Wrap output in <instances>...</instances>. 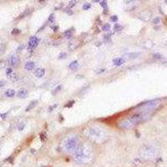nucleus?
<instances>
[{"instance_id": "obj_12", "label": "nucleus", "mask_w": 167, "mask_h": 167, "mask_svg": "<svg viewBox=\"0 0 167 167\" xmlns=\"http://www.w3.org/2000/svg\"><path fill=\"white\" fill-rule=\"evenodd\" d=\"M35 67V63L34 61H28L26 62L25 65H24V69L27 70V71H31L34 69Z\"/></svg>"}, {"instance_id": "obj_32", "label": "nucleus", "mask_w": 167, "mask_h": 167, "mask_svg": "<svg viewBox=\"0 0 167 167\" xmlns=\"http://www.w3.org/2000/svg\"><path fill=\"white\" fill-rule=\"evenodd\" d=\"M6 64H7V62L5 60H0V69L5 68Z\"/></svg>"}, {"instance_id": "obj_35", "label": "nucleus", "mask_w": 167, "mask_h": 167, "mask_svg": "<svg viewBox=\"0 0 167 167\" xmlns=\"http://www.w3.org/2000/svg\"><path fill=\"white\" fill-rule=\"evenodd\" d=\"M13 72H14V70H13L12 68H8V69H6V74H7V76L9 75L10 74H12Z\"/></svg>"}, {"instance_id": "obj_24", "label": "nucleus", "mask_w": 167, "mask_h": 167, "mask_svg": "<svg viewBox=\"0 0 167 167\" xmlns=\"http://www.w3.org/2000/svg\"><path fill=\"white\" fill-rule=\"evenodd\" d=\"M54 20H55V14H51L49 16V19H48V21L49 23H54Z\"/></svg>"}, {"instance_id": "obj_10", "label": "nucleus", "mask_w": 167, "mask_h": 167, "mask_svg": "<svg viewBox=\"0 0 167 167\" xmlns=\"http://www.w3.org/2000/svg\"><path fill=\"white\" fill-rule=\"evenodd\" d=\"M28 90L27 89H24V88H22V89H19L17 93V96L19 98L21 99H25L28 96Z\"/></svg>"}, {"instance_id": "obj_44", "label": "nucleus", "mask_w": 167, "mask_h": 167, "mask_svg": "<svg viewBox=\"0 0 167 167\" xmlns=\"http://www.w3.org/2000/svg\"><path fill=\"white\" fill-rule=\"evenodd\" d=\"M0 117L2 119H5L7 117V113H4V114H0Z\"/></svg>"}, {"instance_id": "obj_1", "label": "nucleus", "mask_w": 167, "mask_h": 167, "mask_svg": "<svg viewBox=\"0 0 167 167\" xmlns=\"http://www.w3.org/2000/svg\"><path fill=\"white\" fill-rule=\"evenodd\" d=\"M83 134L88 140L92 142L102 144L108 139L109 135L105 129L99 126H89L84 129Z\"/></svg>"}, {"instance_id": "obj_39", "label": "nucleus", "mask_w": 167, "mask_h": 167, "mask_svg": "<svg viewBox=\"0 0 167 167\" xmlns=\"http://www.w3.org/2000/svg\"><path fill=\"white\" fill-rule=\"evenodd\" d=\"M105 71V69H99L97 70H95V72L97 74H101V73H104V72Z\"/></svg>"}, {"instance_id": "obj_21", "label": "nucleus", "mask_w": 167, "mask_h": 167, "mask_svg": "<svg viewBox=\"0 0 167 167\" xmlns=\"http://www.w3.org/2000/svg\"><path fill=\"white\" fill-rule=\"evenodd\" d=\"M123 29V27L120 24H119V23H115V26H114V30H115V32H120Z\"/></svg>"}, {"instance_id": "obj_11", "label": "nucleus", "mask_w": 167, "mask_h": 167, "mask_svg": "<svg viewBox=\"0 0 167 167\" xmlns=\"http://www.w3.org/2000/svg\"><path fill=\"white\" fill-rule=\"evenodd\" d=\"M125 63V60L122 57H120V58H115L113 59V63L115 66H121Z\"/></svg>"}, {"instance_id": "obj_27", "label": "nucleus", "mask_w": 167, "mask_h": 167, "mask_svg": "<svg viewBox=\"0 0 167 167\" xmlns=\"http://www.w3.org/2000/svg\"><path fill=\"white\" fill-rule=\"evenodd\" d=\"M67 57V54L65 52H62L59 54V59H66Z\"/></svg>"}, {"instance_id": "obj_8", "label": "nucleus", "mask_w": 167, "mask_h": 167, "mask_svg": "<svg viewBox=\"0 0 167 167\" xmlns=\"http://www.w3.org/2000/svg\"><path fill=\"white\" fill-rule=\"evenodd\" d=\"M8 63L11 67H17L19 63V58L16 54H11L8 59Z\"/></svg>"}, {"instance_id": "obj_33", "label": "nucleus", "mask_w": 167, "mask_h": 167, "mask_svg": "<svg viewBox=\"0 0 167 167\" xmlns=\"http://www.w3.org/2000/svg\"><path fill=\"white\" fill-rule=\"evenodd\" d=\"M110 21L113 22V23H116L118 21V16L117 15H113V16L110 17Z\"/></svg>"}, {"instance_id": "obj_37", "label": "nucleus", "mask_w": 167, "mask_h": 167, "mask_svg": "<svg viewBox=\"0 0 167 167\" xmlns=\"http://www.w3.org/2000/svg\"><path fill=\"white\" fill-rule=\"evenodd\" d=\"M75 5H76V1H70L69 3V7H70V8L74 7V6H75Z\"/></svg>"}, {"instance_id": "obj_13", "label": "nucleus", "mask_w": 167, "mask_h": 167, "mask_svg": "<svg viewBox=\"0 0 167 167\" xmlns=\"http://www.w3.org/2000/svg\"><path fill=\"white\" fill-rule=\"evenodd\" d=\"M44 74H45V69L39 68V69H37L34 72V75L36 76L37 78H42V77L44 76Z\"/></svg>"}, {"instance_id": "obj_25", "label": "nucleus", "mask_w": 167, "mask_h": 167, "mask_svg": "<svg viewBox=\"0 0 167 167\" xmlns=\"http://www.w3.org/2000/svg\"><path fill=\"white\" fill-rule=\"evenodd\" d=\"M24 127H25V123L21 122V123H19V125H18V129H19V131H22L23 129H24Z\"/></svg>"}, {"instance_id": "obj_43", "label": "nucleus", "mask_w": 167, "mask_h": 167, "mask_svg": "<svg viewBox=\"0 0 167 167\" xmlns=\"http://www.w3.org/2000/svg\"><path fill=\"white\" fill-rule=\"evenodd\" d=\"M5 84H6L5 81H3V80H0V88H3V87Z\"/></svg>"}, {"instance_id": "obj_34", "label": "nucleus", "mask_w": 167, "mask_h": 167, "mask_svg": "<svg viewBox=\"0 0 167 167\" xmlns=\"http://www.w3.org/2000/svg\"><path fill=\"white\" fill-rule=\"evenodd\" d=\"M64 12L66 13L67 14H69V15H73V14H74V12L72 11L70 8H64Z\"/></svg>"}, {"instance_id": "obj_46", "label": "nucleus", "mask_w": 167, "mask_h": 167, "mask_svg": "<svg viewBox=\"0 0 167 167\" xmlns=\"http://www.w3.org/2000/svg\"><path fill=\"white\" fill-rule=\"evenodd\" d=\"M166 3H167V1H166Z\"/></svg>"}, {"instance_id": "obj_23", "label": "nucleus", "mask_w": 167, "mask_h": 167, "mask_svg": "<svg viewBox=\"0 0 167 167\" xmlns=\"http://www.w3.org/2000/svg\"><path fill=\"white\" fill-rule=\"evenodd\" d=\"M90 8H91V3H84L83 6H82V8L84 10H89Z\"/></svg>"}, {"instance_id": "obj_5", "label": "nucleus", "mask_w": 167, "mask_h": 167, "mask_svg": "<svg viewBox=\"0 0 167 167\" xmlns=\"http://www.w3.org/2000/svg\"><path fill=\"white\" fill-rule=\"evenodd\" d=\"M79 140L76 136H69L63 141V148L65 151L69 153L74 152L79 147Z\"/></svg>"}, {"instance_id": "obj_4", "label": "nucleus", "mask_w": 167, "mask_h": 167, "mask_svg": "<svg viewBox=\"0 0 167 167\" xmlns=\"http://www.w3.org/2000/svg\"><path fill=\"white\" fill-rule=\"evenodd\" d=\"M160 104L159 100H153L148 102L143 103L138 105L135 108L136 113H144V114H151V112L155 110L158 106Z\"/></svg>"}, {"instance_id": "obj_22", "label": "nucleus", "mask_w": 167, "mask_h": 167, "mask_svg": "<svg viewBox=\"0 0 167 167\" xmlns=\"http://www.w3.org/2000/svg\"><path fill=\"white\" fill-rule=\"evenodd\" d=\"M102 29L105 32L109 31V30H110V24H109V23H104V24L102 26Z\"/></svg>"}, {"instance_id": "obj_20", "label": "nucleus", "mask_w": 167, "mask_h": 167, "mask_svg": "<svg viewBox=\"0 0 167 167\" xmlns=\"http://www.w3.org/2000/svg\"><path fill=\"white\" fill-rule=\"evenodd\" d=\"M8 79L9 80H11L12 81H17V80H19V75L15 73V72H13L12 74H10L9 75H8Z\"/></svg>"}, {"instance_id": "obj_6", "label": "nucleus", "mask_w": 167, "mask_h": 167, "mask_svg": "<svg viewBox=\"0 0 167 167\" xmlns=\"http://www.w3.org/2000/svg\"><path fill=\"white\" fill-rule=\"evenodd\" d=\"M140 153H141L142 156L146 159H154L158 155V149L154 146L148 145L142 149Z\"/></svg>"}, {"instance_id": "obj_15", "label": "nucleus", "mask_w": 167, "mask_h": 167, "mask_svg": "<svg viewBox=\"0 0 167 167\" xmlns=\"http://www.w3.org/2000/svg\"><path fill=\"white\" fill-rule=\"evenodd\" d=\"M74 33V28H69V29L65 30L64 32H63V36L65 37V38H70V37L73 36Z\"/></svg>"}, {"instance_id": "obj_36", "label": "nucleus", "mask_w": 167, "mask_h": 167, "mask_svg": "<svg viewBox=\"0 0 167 167\" xmlns=\"http://www.w3.org/2000/svg\"><path fill=\"white\" fill-rule=\"evenodd\" d=\"M23 48H24V44H20L18 47V49H17V52L18 53H20L22 50L23 49Z\"/></svg>"}, {"instance_id": "obj_42", "label": "nucleus", "mask_w": 167, "mask_h": 167, "mask_svg": "<svg viewBox=\"0 0 167 167\" xmlns=\"http://www.w3.org/2000/svg\"><path fill=\"white\" fill-rule=\"evenodd\" d=\"M51 28L53 29V31H54V32H57L59 30V26L58 25H55V26H52L51 27Z\"/></svg>"}, {"instance_id": "obj_28", "label": "nucleus", "mask_w": 167, "mask_h": 167, "mask_svg": "<svg viewBox=\"0 0 167 167\" xmlns=\"http://www.w3.org/2000/svg\"><path fill=\"white\" fill-rule=\"evenodd\" d=\"M5 44L4 43H0V55L3 54L5 51Z\"/></svg>"}, {"instance_id": "obj_16", "label": "nucleus", "mask_w": 167, "mask_h": 167, "mask_svg": "<svg viewBox=\"0 0 167 167\" xmlns=\"http://www.w3.org/2000/svg\"><path fill=\"white\" fill-rule=\"evenodd\" d=\"M15 94H16V92H15L14 89H7V90L5 91V93H4V95H5L6 97L12 98V97H14V96L15 95Z\"/></svg>"}, {"instance_id": "obj_29", "label": "nucleus", "mask_w": 167, "mask_h": 167, "mask_svg": "<svg viewBox=\"0 0 167 167\" xmlns=\"http://www.w3.org/2000/svg\"><path fill=\"white\" fill-rule=\"evenodd\" d=\"M104 42L105 43H109L111 42V39H110V36H109V35H105L104 37Z\"/></svg>"}, {"instance_id": "obj_45", "label": "nucleus", "mask_w": 167, "mask_h": 167, "mask_svg": "<svg viewBox=\"0 0 167 167\" xmlns=\"http://www.w3.org/2000/svg\"><path fill=\"white\" fill-rule=\"evenodd\" d=\"M57 106H58V104H54V105H53V106H51V107H50V108H49V111H52L53 109H54V108H56Z\"/></svg>"}, {"instance_id": "obj_26", "label": "nucleus", "mask_w": 167, "mask_h": 167, "mask_svg": "<svg viewBox=\"0 0 167 167\" xmlns=\"http://www.w3.org/2000/svg\"><path fill=\"white\" fill-rule=\"evenodd\" d=\"M61 89H62V85H61V84L58 85V86H57V87L55 88V89H54V90L53 91V94H57V93H59V92L60 91Z\"/></svg>"}, {"instance_id": "obj_41", "label": "nucleus", "mask_w": 167, "mask_h": 167, "mask_svg": "<svg viewBox=\"0 0 167 167\" xmlns=\"http://www.w3.org/2000/svg\"><path fill=\"white\" fill-rule=\"evenodd\" d=\"M74 103V100H72V101H69V102L68 103V104H66V105H65V107H71V106H73Z\"/></svg>"}, {"instance_id": "obj_2", "label": "nucleus", "mask_w": 167, "mask_h": 167, "mask_svg": "<svg viewBox=\"0 0 167 167\" xmlns=\"http://www.w3.org/2000/svg\"><path fill=\"white\" fill-rule=\"evenodd\" d=\"M94 151L89 145H80L74 152V158L80 164H88L93 160Z\"/></svg>"}, {"instance_id": "obj_7", "label": "nucleus", "mask_w": 167, "mask_h": 167, "mask_svg": "<svg viewBox=\"0 0 167 167\" xmlns=\"http://www.w3.org/2000/svg\"><path fill=\"white\" fill-rule=\"evenodd\" d=\"M39 43V39L37 38L36 36H33L29 39L28 41V51H33L35 48L38 46Z\"/></svg>"}, {"instance_id": "obj_14", "label": "nucleus", "mask_w": 167, "mask_h": 167, "mask_svg": "<svg viewBox=\"0 0 167 167\" xmlns=\"http://www.w3.org/2000/svg\"><path fill=\"white\" fill-rule=\"evenodd\" d=\"M38 100H33V101H31V102L28 104V105L27 107H26V109H25V111H30L31 109H33L34 108H35V107L37 106V104H38Z\"/></svg>"}, {"instance_id": "obj_19", "label": "nucleus", "mask_w": 167, "mask_h": 167, "mask_svg": "<svg viewBox=\"0 0 167 167\" xmlns=\"http://www.w3.org/2000/svg\"><path fill=\"white\" fill-rule=\"evenodd\" d=\"M31 12H32V9H31V8H28V9L24 10V12H23V14H21L20 15H19V18H18V19H23V18H24V17H26V16H28V15H29L30 14H31Z\"/></svg>"}, {"instance_id": "obj_30", "label": "nucleus", "mask_w": 167, "mask_h": 167, "mask_svg": "<svg viewBox=\"0 0 167 167\" xmlns=\"http://www.w3.org/2000/svg\"><path fill=\"white\" fill-rule=\"evenodd\" d=\"M100 4L102 8H104V9H107V7H108V4H107V1H101L100 2Z\"/></svg>"}, {"instance_id": "obj_3", "label": "nucleus", "mask_w": 167, "mask_h": 167, "mask_svg": "<svg viewBox=\"0 0 167 167\" xmlns=\"http://www.w3.org/2000/svg\"><path fill=\"white\" fill-rule=\"evenodd\" d=\"M150 115H151V114L135 113V115L120 120L118 124V126L120 127V129H132L135 125L140 124V123L145 121V120H148Z\"/></svg>"}, {"instance_id": "obj_40", "label": "nucleus", "mask_w": 167, "mask_h": 167, "mask_svg": "<svg viewBox=\"0 0 167 167\" xmlns=\"http://www.w3.org/2000/svg\"><path fill=\"white\" fill-rule=\"evenodd\" d=\"M159 22H160V18L159 17H156L155 19H154V20H153V23H155V24H157Z\"/></svg>"}, {"instance_id": "obj_9", "label": "nucleus", "mask_w": 167, "mask_h": 167, "mask_svg": "<svg viewBox=\"0 0 167 167\" xmlns=\"http://www.w3.org/2000/svg\"><path fill=\"white\" fill-rule=\"evenodd\" d=\"M140 55V53L139 52H133V53H126L121 56L125 60H130V59H137Z\"/></svg>"}, {"instance_id": "obj_38", "label": "nucleus", "mask_w": 167, "mask_h": 167, "mask_svg": "<svg viewBox=\"0 0 167 167\" xmlns=\"http://www.w3.org/2000/svg\"><path fill=\"white\" fill-rule=\"evenodd\" d=\"M153 56H154V58H155V59H161L162 58V56L160 55V54H157V53H156V54H154Z\"/></svg>"}, {"instance_id": "obj_18", "label": "nucleus", "mask_w": 167, "mask_h": 167, "mask_svg": "<svg viewBox=\"0 0 167 167\" xmlns=\"http://www.w3.org/2000/svg\"><path fill=\"white\" fill-rule=\"evenodd\" d=\"M78 46H79V43H78V42L77 41H75V40H74V41H71L69 43V49H70V50H74L75 49H77L78 48Z\"/></svg>"}, {"instance_id": "obj_31", "label": "nucleus", "mask_w": 167, "mask_h": 167, "mask_svg": "<svg viewBox=\"0 0 167 167\" xmlns=\"http://www.w3.org/2000/svg\"><path fill=\"white\" fill-rule=\"evenodd\" d=\"M11 33H12V34H14V35H18L21 33V30L19 29V28H14Z\"/></svg>"}, {"instance_id": "obj_17", "label": "nucleus", "mask_w": 167, "mask_h": 167, "mask_svg": "<svg viewBox=\"0 0 167 167\" xmlns=\"http://www.w3.org/2000/svg\"><path fill=\"white\" fill-rule=\"evenodd\" d=\"M79 66H80V63H79V62L77 60L72 61V62L69 64V68L70 69H78Z\"/></svg>"}]
</instances>
